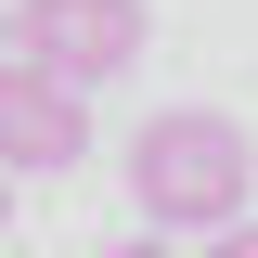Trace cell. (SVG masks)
<instances>
[{"instance_id": "1", "label": "cell", "mask_w": 258, "mask_h": 258, "mask_svg": "<svg viewBox=\"0 0 258 258\" xmlns=\"http://www.w3.org/2000/svg\"><path fill=\"white\" fill-rule=\"evenodd\" d=\"M245 194H258V142L220 116V103H168V116L129 129V207H142V232H245Z\"/></svg>"}, {"instance_id": "2", "label": "cell", "mask_w": 258, "mask_h": 258, "mask_svg": "<svg viewBox=\"0 0 258 258\" xmlns=\"http://www.w3.org/2000/svg\"><path fill=\"white\" fill-rule=\"evenodd\" d=\"M142 39H155V13H142V0H13V52H26L39 78H64V91L129 78V64H142Z\"/></svg>"}, {"instance_id": "3", "label": "cell", "mask_w": 258, "mask_h": 258, "mask_svg": "<svg viewBox=\"0 0 258 258\" xmlns=\"http://www.w3.org/2000/svg\"><path fill=\"white\" fill-rule=\"evenodd\" d=\"M78 155H91V91H64L13 52L0 64V168H78Z\"/></svg>"}, {"instance_id": "4", "label": "cell", "mask_w": 258, "mask_h": 258, "mask_svg": "<svg viewBox=\"0 0 258 258\" xmlns=\"http://www.w3.org/2000/svg\"><path fill=\"white\" fill-rule=\"evenodd\" d=\"M91 258H181L168 232H116V245H91Z\"/></svg>"}, {"instance_id": "5", "label": "cell", "mask_w": 258, "mask_h": 258, "mask_svg": "<svg viewBox=\"0 0 258 258\" xmlns=\"http://www.w3.org/2000/svg\"><path fill=\"white\" fill-rule=\"evenodd\" d=\"M207 258H258V220H245V232H220V245H207Z\"/></svg>"}, {"instance_id": "6", "label": "cell", "mask_w": 258, "mask_h": 258, "mask_svg": "<svg viewBox=\"0 0 258 258\" xmlns=\"http://www.w3.org/2000/svg\"><path fill=\"white\" fill-rule=\"evenodd\" d=\"M0 64H13V0H0Z\"/></svg>"}, {"instance_id": "7", "label": "cell", "mask_w": 258, "mask_h": 258, "mask_svg": "<svg viewBox=\"0 0 258 258\" xmlns=\"http://www.w3.org/2000/svg\"><path fill=\"white\" fill-rule=\"evenodd\" d=\"M0 232H13V168H0Z\"/></svg>"}]
</instances>
